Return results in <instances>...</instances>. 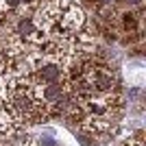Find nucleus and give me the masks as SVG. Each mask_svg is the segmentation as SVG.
<instances>
[{
	"mask_svg": "<svg viewBox=\"0 0 146 146\" xmlns=\"http://www.w3.org/2000/svg\"><path fill=\"white\" fill-rule=\"evenodd\" d=\"M120 26L124 33H135L137 31V26H140V18L135 15V13H122L120 15Z\"/></svg>",
	"mask_w": 146,
	"mask_h": 146,
	"instance_id": "obj_1",
	"label": "nucleus"
},
{
	"mask_svg": "<svg viewBox=\"0 0 146 146\" xmlns=\"http://www.w3.org/2000/svg\"><path fill=\"white\" fill-rule=\"evenodd\" d=\"M94 5L103 7V5H111V0H94Z\"/></svg>",
	"mask_w": 146,
	"mask_h": 146,
	"instance_id": "obj_5",
	"label": "nucleus"
},
{
	"mask_svg": "<svg viewBox=\"0 0 146 146\" xmlns=\"http://www.w3.org/2000/svg\"><path fill=\"white\" fill-rule=\"evenodd\" d=\"M118 5H124V7H137L142 0H116Z\"/></svg>",
	"mask_w": 146,
	"mask_h": 146,
	"instance_id": "obj_4",
	"label": "nucleus"
},
{
	"mask_svg": "<svg viewBox=\"0 0 146 146\" xmlns=\"http://www.w3.org/2000/svg\"><path fill=\"white\" fill-rule=\"evenodd\" d=\"M7 72V55L5 52H0V76Z\"/></svg>",
	"mask_w": 146,
	"mask_h": 146,
	"instance_id": "obj_3",
	"label": "nucleus"
},
{
	"mask_svg": "<svg viewBox=\"0 0 146 146\" xmlns=\"http://www.w3.org/2000/svg\"><path fill=\"white\" fill-rule=\"evenodd\" d=\"M22 11V0H0V13Z\"/></svg>",
	"mask_w": 146,
	"mask_h": 146,
	"instance_id": "obj_2",
	"label": "nucleus"
}]
</instances>
